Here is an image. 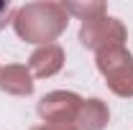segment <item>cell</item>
I'll list each match as a JSON object with an SVG mask.
<instances>
[{
  "instance_id": "obj_1",
  "label": "cell",
  "mask_w": 133,
  "mask_h": 130,
  "mask_svg": "<svg viewBox=\"0 0 133 130\" xmlns=\"http://www.w3.org/2000/svg\"><path fill=\"white\" fill-rule=\"evenodd\" d=\"M8 16H10V3H0V26L8 23Z\"/></svg>"
}]
</instances>
